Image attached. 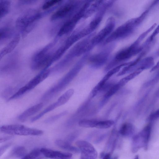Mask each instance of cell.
Masks as SVG:
<instances>
[{
  "instance_id": "2",
  "label": "cell",
  "mask_w": 159,
  "mask_h": 159,
  "mask_svg": "<svg viewBox=\"0 0 159 159\" xmlns=\"http://www.w3.org/2000/svg\"><path fill=\"white\" fill-rule=\"evenodd\" d=\"M56 41L52 42L36 52L33 56L31 67L34 70L47 69L51 65V60L53 53L51 50Z\"/></svg>"
},
{
  "instance_id": "27",
  "label": "cell",
  "mask_w": 159,
  "mask_h": 159,
  "mask_svg": "<svg viewBox=\"0 0 159 159\" xmlns=\"http://www.w3.org/2000/svg\"><path fill=\"white\" fill-rule=\"evenodd\" d=\"M123 65H120L111 70L103 77L101 80L106 83V81L114 74L118 72Z\"/></svg>"
},
{
  "instance_id": "21",
  "label": "cell",
  "mask_w": 159,
  "mask_h": 159,
  "mask_svg": "<svg viewBox=\"0 0 159 159\" xmlns=\"http://www.w3.org/2000/svg\"><path fill=\"white\" fill-rule=\"evenodd\" d=\"M134 132V128L131 125L128 123H125L120 127L119 133L123 136L126 137L131 135Z\"/></svg>"
},
{
  "instance_id": "26",
  "label": "cell",
  "mask_w": 159,
  "mask_h": 159,
  "mask_svg": "<svg viewBox=\"0 0 159 159\" xmlns=\"http://www.w3.org/2000/svg\"><path fill=\"white\" fill-rule=\"evenodd\" d=\"M40 149H35L22 157L21 159H35L41 154Z\"/></svg>"
},
{
  "instance_id": "17",
  "label": "cell",
  "mask_w": 159,
  "mask_h": 159,
  "mask_svg": "<svg viewBox=\"0 0 159 159\" xmlns=\"http://www.w3.org/2000/svg\"><path fill=\"white\" fill-rule=\"evenodd\" d=\"M14 33V28L10 24H6L1 27L0 29V44L10 38Z\"/></svg>"
},
{
  "instance_id": "29",
  "label": "cell",
  "mask_w": 159,
  "mask_h": 159,
  "mask_svg": "<svg viewBox=\"0 0 159 159\" xmlns=\"http://www.w3.org/2000/svg\"><path fill=\"white\" fill-rule=\"evenodd\" d=\"M67 113V111H65L50 116L45 120V122L50 123L53 122L65 115Z\"/></svg>"
},
{
  "instance_id": "33",
  "label": "cell",
  "mask_w": 159,
  "mask_h": 159,
  "mask_svg": "<svg viewBox=\"0 0 159 159\" xmlns=\"http://www.w3.org/2000/svg\"><path fill=\"white\" fill-rule=\"evenodd\" d=\"M10 139V137H6L0 138V142H3L5 141Z\"/></svg>"
},
{
  "instance_id": "15",
  "label": "cell",
  "mask_w": 159,
  "mask_h": 159,
  "mask_svg": "<svg viewBox=\"0 0 159 159\" xmlns=\"http://www.w3.org/2000/svg\"><path fill=\"white\" fill-rule=\"evenodd\" d=\"M20 39L19 34H16L13 39L1 50L0 59L5 56L11 52L18 44Z\"/></svg>"
},
{
  "instance_id": "32",
  "label": "cell",
  "mask_w": 159,
  "mask_h": 159,
  "mask_svg": "<svg viewBox=\"0 0 159 159\" xmlns=\"http://www.w3.org/2000/svg\"><path fill=\"white\" fill-rule=\"evenodd\" d=\"M159 117V109L157 110L151 116V118L153 119Z\"/></svg>"
},
{
  "instance_id": "3",
  "label": "cell",
  "mask_w": 159,
  "mask_h": 159,
  "mask_svg": "<svg viewBox=\"0 0 159 159\" xmlns=\"http://www.w3.org/2000/svg\"><path fill=\"white\" fill-rule=\"evenodd\" d=\"M51 73V69H44L26 84L20 88L8 99L10 100L17 98L35 87L45 80Z\"/></svg>"
},
{
  "instance_id": "8",
  "label": "cell",
  "mask_w": 159,
  "mask_h": 159,
  "mask_svg": "<svg viewBox=\"0 0 159 159\" xmlns=\"http://www.w3.org/2000/svg\"><path fill=\"white\" fill-rule=\"evenodd\" d=\"M75 143L81 152L80 159H96L97 152L90 143L85 141L79 140Z\"/></svg>"
},
{
  "instance_id": "6",
  "label": "cell",
  "mask_w": 159,
  "mask_h": 159,
  "mask_svg": "<svg viewBox=\"0 0 159 159\" xmlns=\"http://www.w3.org/2000/svg\"><path fill=\"white\" fill-rule=\"evenodd\" d=\"M151 127L150 125H148L133 138L132 144V152L135 153L139 149L143 148L147 149L151 136Z\"/></svg>"
},
{
  "instance_id": "13",
  "label": "cell",
  "mask_w": 159,
  "mask_h": 159,
  "mask_svg": "<svg viewBox=\"0 0 159 159\" xmlns=\"http://www.w3.org/2000/svg\"><path fill=\"white\" fill-rule=\"evenodd\" d=\"M139 50L137 44H134L118 52L116 58L119 61L126 60L135 54Z\"/></svg>"
},
{
  "instance_id": "9",
  "label": "cell",
  "mask_w": 159,
  "mask_h": 159,
  "mask_svg": "<svg viewBox=\"0 0 159 159\" xmlns=\"http://www.w3.org/2000/svg\"><path fill=\"white\" fill-rule=\"evenodd\" d=\"M137 20H133L119 27L109 37L107 41L110 42L129 34L133 30V26L138 23Z\"/></svg>"
},
{
  "instance_id": "11",
  "label": "cell",
  "mask_w": 159,
  "mask_h": 159,
  "mask_svg": "<svg viewBox=\"0 0 159 159\" xmlns=\"http://www.w3.org/2000/svg\"><path fill=\"white\" fill-rule=\"evenodd\" d=\"M75 6L74 1H70L60 7L52 15L51 20L55 21L67 16L72 12Z\"/></svg>"
},
{
  "instance_id": "5",
  "label": "cell",
  "mask_w": 159,
  "mask_h": 159,
  "mask_svg": "<svg viewBox=\"0 0 159 159\" xmlns=\"http://www.w3.org/2000/svg\"><path fill=\"white\" fill-rule=\"evenodd\" d=\"M20 66L19 55L17 52L10 54L1 65V74L11 75L17 72Z\"/></svg>"
},
{
  "instance_id": "19",
  "label": "cell",
  "mask_w": 159,
  "mask_h": 159,
  "mask_svg": "<svg viewBox=\"0 0 159 159\" xmlns=\"http://www.w3.org/2000/svg\"><path fill=\"white\" fill-rule=\"evenodd\" d=\"M11 2L9 0L0 1V19H1L9 12Z\"/></svg>"
},
{
  "instance_id": "23",
  "label": "cell",
  "mask_w": 159,
  "mask_h": 159,
  "mask_svg": "<svg viewBox=\"0 0 159 159\" xmlns=\"http://www.w3.org/2000/svg\"><path fill=\"white\" fill-rule=\"evenodd\" d=\"M114 124L112 120L98 121L95 128L100 129H107L111 127Z\"/></svg>"
},
{
  "instance_id": "35",
  "label": "cell",
  "mask_w": 159,
  "mask_h": 159,
  "mask_svg": "<svg viewBox=\"0 0 159 159\" xmlns=\"http://www.w3.org/2000/svg\"><path fill=\"white\" fill-rule=\"evenodd\" d=\"M35 159H41V157H38L37 158Z\"/></svg>"
},
{
  "instance_id": "18",
  "label": "cell",
  "mask_w": 159,
  "mask_h": 159,
  "mask_svg": "<svg viewBox=\"0 0 159 159\" xmlns=\"http://www.w3.org/2000/svg\"><path fill=\"white\" fill-rule=\"evenodd\" d=\"M56 144L63 149L74 152H77L79 149L71 145L68 142L61 139H57L55 141Z\"/></svg>"
},
{
  "instance_id": "28",
  "label": "cell",
  "mask_w": 159,
  "mask_h": 159,
  "mask_svg": "<svg viewBox=\"0 0 159 159\" xmlns=\"http://www.w3.org/2000/svg\"><path fill=\"white\" fill-rule=\"evenodd\" d=\"M107 55L104 53H102L93 57L91 61L95 64L102 63L105 61Z\"/></svg>"
},
{
  "instance_id": "4",
  "label": "cell",
  "mask_w": 159,
  "mask_h": 159,
  "mask_svg": "<svg viewBox=\"0 0 159 159\" xmlns=\"http://www.w3.org/2000/svg\"><path fill=\"white\" fill-rule=\"evenodd\" d=\"M0 129L3 133L11 135L38 136L43 133L42 130L20 125H4L0 127Z\"/></svg>"
},
{
  "instance_id": "16",
  "label": "cell",
  "mask_w": 159,
  "mask_h": 159,
  "mask_svg": "<svg viewBox=\"0 0 159 159\" xmlns=\"http://www.w3.org/2000/svg\"><path fill=\"white\" fill-rule=\"evenodd\" d=\"M114 26V23L113 21L110 20L105 27L93 38L92 41L93 43H98L102 41L111 32Z\"/></svg>"
},
{
  "instance_id": "34",
  "label": "cell",
  "mask_w": 159,
  "mask_h": 159,
  "mask_svg": "<svg viewBox=\"0 0 159 159\" xmlns=\"http://www.w3.org/2000/svg\"><path fill=\"white\" fill-rule=\"evenodd\" d=\"M134 159H139V156H136Z\"/></svg>"
},
{
  "instance_id": "31",
  "label": "cell",
  "mask_w": 159,
  "mask_h": 159,
  "mask_svg": "<svg viewBox=\"0 0 159 159\" xmlns=\"http://www.w3.org/2000/svg\"><path fill=\"white\" fill-rule=\"evenodd\" d=\"M11 144V143H8L2 146L0 148V156L10 146Z\"/></svg>"
},
{
  "instance_id": "20",
  "label": "cell",
  "mask_w": 159,
  "mask_h": 159,
  "mask_svg": "<svg viewBox=\"0 0 159 159\" xmlns=\"http://www.w3.org/2000/svg\"><path fill=\"white\" fill-rule=\"evenodd\" d=\"M26 150L23 146H19L14 148L10 153V156L13 158L23 157L25 155Z\"/></svg>"
},
{
  "instance_id": "24",
  "label": "cell",
  "mask_w": 159,
  "mask_h": 159,
  "mask_svg": "<svg viewBox=\"0 0 159 159\" xmlns=\"http://www.w3.org/2000/svg\"><path fill=\"white\" fill-rule=\"evenodd\" d=\"M123 86L120 81L113 85L107 92L105 95V98H109L114 95L122 86Z\"/></svg>"
},
{
  "instance_id": "14",
  "label": "cell",
  "mask_w": 159,
  "mask_h": 159,
  "mask_svg": "<svg viewBox=\"0 0 159 159\" xmlns=\"http://www.w3.org/2000/svg\"><path fill=\"white\" fill-rule=\"evenodd\" d=\"M43 103L42 102L32 106L20 114L18 117V119L21 122L25 121L30 117L40 111L43 107Z\"/></svg>"
},
{
  "instance_id": "10",
  "label": "cell",
  "mask_w": 159,
  "mask_h": 159,
  "mask_svg": "<svg viewBox=\"0 0 159 159\" xmlns=\"http://www.w3.org/2000/svg\"><path fill=\"white\" fill-rule=\"evenodd\" d=\"M85 8L84 7L78 13L66 21L58 31L57 36L60 37L70 32L75 27L78 20L83 15Z\"/></svg>"
},
{
  "instance_id": "36",
  "label": "cell",
  "mask_w": 159,
  "mask_h": 159,
  "mask_svg": "<svg viewBox=\"0 0 159 159\" xmlns=\"http://www.w3.org/2000/svg\"><path fill=\"white\" fill-rule=\"evenodd\" d=\"M117 159V158L116 157L113 158V159Z\"/></svg>"
},
{
  "instance_id": "7",
  "label": "cell",
  "mask_w": 159,
  "mask_h": 159,
  "mask_svg": "<svg viewBox=\"0 0 159 159\" xmlns=\"http://www.w3.org/2000/svg\"><path fill=\"white\" fill-rule=\"evenodd\" d=\"M74 93V91L72 89L67 90L58 98L56 102L51 104L39 114L32 118L31 119V122H32L36 121L46 114L65 104L70 99Z\"/></svg>"
},
{
  "instance_id": "12",
  "label": "cell",
  "mask_w": 159,
  "mask_h": 159,
  "mask_svg": "<svg viewBox=\"0 0 159 159\" xmlns=\"http://www.w3.org/2000/svg\"><path fill=\"white\" fill-rule=\"evenodd\" d=\"M41 152L46 157L53 159H70L72 154L69 152H62L46 148L40 149Z\"/></svg>"
},
{
  "instance_id": "25",
  "label": "cell",
  "mask_w": 159,
  "mask_h": 159,
  "mask_svg": "<svg viewBox=\"0 0 159 159\" xmlns=\"http://www.w3.org/2000/svg\"><path fill=\"white\" fill-rule=\"evenodd\" d=\"M62 1L59 0H51L46 1L43 4L42 8L43 10H46L52 7L54 5L60 4Z\"/></svg>"
},
{
  "instance_id": "22",
  "label": "cell",
  "mask_w": 159,
  "mask_h": 159,
  "mask_svg": "<svg viewBox=\"0 0 159 159\" xmlns=\"http://www.w3.org/2000/svg\"><path fill=\"white\" fill-rule=\"evenodd\" d=\"M97 121L95 120L84 119L80 120L78 124L79 126L82 127L95 128Z\"/></svg>"
},
{
  "instance_id": "30",
  "label": "cell",
  "mask_w": 159,
  "mask_h": 159,
  "mask_svg": "<svg viewBox=\"0 0 159 159\" xmlns=\"http://www.w3.org/2000/svg\"><path fill=\"white\" fill-rule=\"evenodd\" d=\"M36 2H37V1L35 0H20L19 1V3L20 5H28L33 4Z\"/></svg>"
},
{
  "instance_id": "1",
  "label": "cell",
  "mask_w": 159,
  "mask_h": 159,
  "mask_svg": "<svg viewBox=\"0 0 159 159\" xmlns=\"http://www.w3.org/2000/svg\"><path fill=\"white\" fill-rule=\"evenodd\" d=\"M50 12L48 10L41 12L35 10H29L17 18L16 27L22 36L24 37L34 29L39 20Z\"/></svg>"
}]
</instances>
